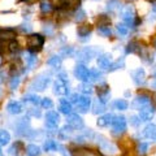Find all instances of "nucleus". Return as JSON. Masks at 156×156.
I'll return each instance as SVG.
<instances>
[{
    "instance_id": "1",
    "label": "nucleus",
    "mask_w": 156,
    "mask_h": 156,
    "mask_svg": "<svg viewBox=\"0 0 156 156\" xmlns=\"http://www.w3.org/2000/svg\"><path fill=\"white\" fill-rule=\"evenodd\" d=\"M51 83V73L43 72L38 74L30 83V90L33 91H44L47 86Z\"/></svg>"
},
{
    "instance_id": "2",
    "label": "nucleus",
    "mask_w": 156,
    "mask_h": 156,
    "mask_svg": "<svg viewBox=\"0 0 156 156\" xmlns=\"http://www.w3.org/2000/svg\"><path fill=\"white\" fill-rule=\"evenodd\" d=\"M101 53V50L99 47H85L80 50L76 56H77V60L81 61V62H89L91 61L94 57H96L98 55H100Z\"/></svg>"
},
{
    "instance_id": "3",
    "label": "nucleus",
    "mask_w": 156,
    "mask_h": 156,
    "mask_svg": "<svg viewBox=\"0 0 156 156\" xmlns=\"http://www.w3.org/2000/svg\"><path fill=\"white\" fill-rule=\"evenodd\" d=\"M96 139H98V146H99V150L104 155H108V156L116 155L117 148H116V146L112 142H109L108 139L104 138V136H101V135H98Z\"/></svg>"
},
{
    "instance_id": "4",
    "label": "nucleus",
    "mask_w": 156,
    "mask_h": 156,
    "mask_svg": "<svg viewBox=\"0 0 156 156\" xmlns=\"http://www.w3.org/2000/svg\"><path fill=\"white\" fill-rule=\"evenodd\" d=\"M26 44L31 53L39 51L43 47V44H44V37L41 35V34H31L26 39Z\"/></svg>"
},
{
    "instance_id": "5",
    "label": "nucleus",
    "mask_w": 156,
    "mask_h": 156,
    "mask_svg": "<svg viewBox=\"0 0 156 156\" xmlns=\"http://www.w3.org/2000/svg\"><path fill=\"white\" fill-rule=\"evenodd\" d=\"M16 134L17 135H30L33 130L30 128V120L29 117H21L16 122Z\"/></svg>"
},
{
    "instance_id": "6",
    "label": "nucleus",
    "mask_w": 156,
    "mask_h": 156,
    "mask_svg": "<svg viewBox=\"0 0 156 156\" xmlns=\"http://www.w3.org/2000/svg\"><path fill=\"white\" fill-rule=\"evenodd\" d=\"M53 92L61 96L69 94V83H68V81L57 77V80L53 83Z\"/></svg>"
},
{
    "instance_id": "7",
    "label": "nucleus",
    "mask_w": 156,
    "mask_h": 156,
    "mask_svg": "<svg viewBox=\"0 0 156 156\" xmlns=\"http://www.w3.org/2000/svg\"><path fill=\"white\" fill-rule=\"evenodd\" d=\"M121 17H122V21L125 22L126 26H133L134 27V20H135V12L133 7H126L122 9L121 12Z\"/></svg>"
},
{
    "instance_id": "8",
    "label": "nucleus",
    "mask_w": 156,
    "mask_h": 156,
    "mask_svg": "<svg viewBox=\"0 0 156 156\" xmlns=\"http://www.w3.org/2000/svg\"><path fill=\"white\" fill-rule=\"evenodd\" d=\"M112 128H113V133L115 134H122L126 130V119L124 116H117L113 119L112 122Z\"/></svg>"
},
{
    "instance_id": "9",
    "label": "nucleus",
    "mask_w": 156,
    "mask_h": 156,
    "mask_svg": "<svg viewBox=\"0 0 156 156\" xmlns=\"http://www.w3.org/2000/svg\"><path fill=\"white\" fill-rule=\"evenodd\" d=\"M66 124L70 126L72 129H76V130H81V129H83V120L81 119L78 115H69L66 117Z\"/></svg>"
},
{
    "instance_id": "10",
    "label": "nucleus",
    "mask_w": 156,
    "mask_h": 156,
    "mask_svg": "<svg viewBox=\"0 0 156 156\" xmlns=\"http://www.w3.org/2000/svg\"><path fill=\"white\" fill-rule=\"evenodd\" d=\"M89 74H90V70L83 65V64H77L74 68V76L77 80H80L82 82H87L89 80Z\"/></svg>"
},
{
    "instance_id": "11",
    "label": "nucleus",
    "mask_w": 156,
    "mask_h": 156,
    "mask_svg": "<svg viewBox=\"0 0 156 156\" xmlns=\"http://www.w3.org/2000/svg\"><path fill=\"white\" fill-rule=\"evenodd\" d=\"M77 105V109L82 112V113H86L87 111L90 109V105H91V100L89 99V96L86 95H80V98L77 99V101L74 103Z\"/></svg>"
},
{
    "instance_id": "12",
    "label": "nucleus",
    "mask_w": 156,
    "mask_h": 156,
    "mask_svg": "<svg viewBox=\"0 0 156 156\" xmlns=\"http://www.w3.org/2000/svg\"><path fill=\"white\" fill-rule=\"evenodd\" d=\"M60 122V116H58L57 112L55 111H50L46 115V125L48 126L50 129H55L56 126Z\"/></svg>"
},
{
    "instance_id": "13",
    "label": "nucleus",
    "mask_w": 156,
    "mask_h": 156,
    "mask_svg": "<svg viewBox=\"0 0 156 156\" xmlns=\"http://www.w3.org/2000/svg\"><path fill=\"white\" fill-rule=\"evenodd\" d=\"M111 64H112V56L109 53H101V55H99V57H98V66L101 70H108Z\"/></svg>"
},
{
    "instance_id": "14",
    "label": "nucleus",
    "mask_w": 156,
    "mask_h": 156,
    "mask_svg": "<svg viewBox=\"0 0 156 156\" xmlns=\"http://www.w3.org/2000/svg\"><path fill=\"white\" fill-rule=\"evenodd\" d=\"M131 77H133V81H134L135 85H138V86L144 85V82H146V72H144L143 68H138V69L133 70L131 72Z\"/></svg>"
},
{
    "instance_id": "15",
    "label": "nucleus",
    "mask_w": 156,
    "mask_h": 156,
    "mask_svg": "<svg viewBox=\"0 0 156 156\" xmlns=\"http://www.w3.org/2000/svg\"><path fill=\"white\" fill-rule=\"evenodd\" d=\"M139 119L140 121H150L151 119H152V116L155 115V108L151 104L143 107V108L139 109Z\"/></svg>"
},
{
    "instance_id": "16",
    "label": "nucleus",
    "mask_w": 156,
    "mask_h": 156,
    "mask_svg": "<svg viewBox=\"0 0 156 156\" xmlns=\"http://www.w3.org/2000/svg\"><path fill=\"white\" fill-rule=\"evenodd\" d=\"M150 103H151V99L147 95H138L133 100V104H131V107L135 108V109H140V108H143V107L148 105Z\"/></svg>"
},
{
    "instance_id": "17",
    "label": "nucleus",
    "mask_w": 156,
    "mask_h": 156,
    "mask_svg": "<svg viewBox=\"0 0 156 156\" xmlns=\"http://www.w3.org/2000/svg\"><path fill=\"white\" fill-rule=\"evenodd\" d=\"M16 39V31L12 29H0V41L12 42Z\"/></svg>"
},
{
    "instance_id": "18",
    "label": "nucleus",
    "mask_w": 156,
    "mask_h": 156,
    "mask_svg": "<svg viewBox=\"0 0 156 156\" xmlns=\"http://www.w3.org/2000/svg\"><path fill=\"white\" fill-rule=\"evenodd\" d=\"M90 34H91V26L90 25H83V26H80V29H78V39H80L81 42L89 41Z\"/></svg>"
},
{
    "instance_id": "19",
    "label": "nucleus",
    "mask_w": 156,
    "mask_h": 156,
    "mask_svg": "<svg viewBox=\"0 0 156 156\" xmlns=\"http://www.w3.org/2000/svg\"><path fill=\"white\" fill-rule=\"evenodd\" d=\"M7 111L11 115H20L22 112V104L20 101H9L7 105Z\"/></svg>"
},
{
    "instance_id": "20",
    "label": "nucleus",
    "mask_w": 156,
    "mask_h": 156,
    "mask_svg": "<svg viewBox=\"0 0 156 156\" xmlns=\"http://www.w3.org/2000/svg\"><path fill=\"white\" fill-rule=\"evenodd\" d=\"M80 2L81 0H58V4L57 5L60 8H64V9H72V8H78L80 5Z\"/></svg>"
},
{
    "instance_id": "21",
    "label": "nucleus",
    "mask_w": 156,
    "mask_h": 156,
    "mask_svg": "<svg viewBox=\"0 0 156 156\" xmlns=\"http://www.w3.org/2000/svg\"><path fill=\"white\" fill-rule=\"evenodd\" d=\"M113 119H115V116L112 115V113H107L104 116L99 117V120H98V125H99L100 128L109 126V125H112V122H113Z\"/></svg>"
},
{
    "instance_id": "22",
    "label": "nucleus",
    "mask_w": 156,
    "mask_h": 156,
    "mask_svg": "<svg viewBox=\"0 0 156 156\" xmlns=\"http://www.w3.org/2000/svg\"><path fill=\"white\" fill-rule=\"evenodd\" d=\"M143 135H144L147 139L156 140V125L150 124V125L146 126L144 130H143Z\"/></svg>"
},
{
    "instance_id": "23",
    "label": "nucleus",
    "mask_w": 156,
    "mask_h": 156,
    "mask_svg": "<svg viewBox=\"0 0 156 156\" xmlns=\"http://www.w3.org/2000/svg\"><path fill=\"white\" fill-rule=\"evenodd\" d=\"M72 134H73V129L70 128L69 125H65V126H62V128L58 130V138L60 139H64V140H66V139H69L70 136H72Z\"/></svg>"
},
{
    "instance_id": "24",
    "label": "nucleus",
    "mask_w": 156,
    "mask_h": 156,
    "mask_svg": "<svg viewBox=\"0 0 156 156\" xmlns=\"http://www.w3.org/2000/svg\"><path fill=\"white\" fill-rule=\"evenodd\" d=\"M58 109L64 115H70L72 113V103L68 101L66 99H60V107H58Z\"/></svg>"
},
{
    "instance_id": "25",
    "label": "nucleus",
    "mask_w": 156,
    "mask_h": 156,
    "mask_svg": "<svg viewBox=\"0 0 156 156\" xmlns=\"http://www.w3.org/2000/svg\"><path fill=\"white\" fill-rule=\"evenodd\" d=\"M107 9L109 12H115V11H121L122 9V4H121L120 0H109L107 3Z\"/></svg>"
},
{
    "instance_id": "26",
    "label": "nucleus",
    "mask_w": 156,
    "mask_h": 156,
    "mask_svg": "<svg viewBox=\"0 0 156 156\" xmlns=\"http://www.w3.org/2000/svg\"><path fill=\"white\" fill-rule=\"evenodd\" d=\"M61 62H62V58L58 56V55H52L50 58H48L47 64L52 66V68H56V69H58V68L61 66Z\"/></svg>"
},
{
    "instance_id": "27",
    "label": "nucleus",
    "mask_w": 156,
    "mask_h": 156,
    "mask_svg": "<svg viewBox=\"0 0 156 156\" xmlns=\"http://www.w3.org/2000/svg\"><path fill=\"white\" fill-rule=\"evenodd\" d=\"M9 142H11V134L7 130H0V147L7 146Z\"/></svg>"
},
{
    "instance_id": "28",
    "label": "nucleus",
    "mask_w": 156,
    "mask_h": 156,
    "mask_svg": "<svg viewBox=\"0 0 156 156\" xmlns=\"http://www.w3.org/2000/svg\"><path fill=\"white\" fill-rule=\"evenodd\" d=\"M26 155L27 156H39L41 155V148L37 144H29L26 147Z\"/></svg>"
},
{
    "instance_id": "29",
    "label": "nucleus",
    "mask_w": 156,
    "mask_h": 156,
    "mask_svg": "<svg viewBox=\"0 0 156 156\" xmlns=\"http://www.w3.org/2000/svg\"><path fill=\"white\" fill-rule=\"evenodd\" d=\"M38 62V57L35 53H30L27 57H26V64H27V70H31L34 66L37 65Z\"/></svg>"
},
{
    "instance_id": "30",
    "label": "nucleus",
    "mask_w": 156,
    "mask_h": 156,
    "mask_svg": "<svg viewBox=\"0 0 156 156\" xmlns=\"http://www.w3.org/2000/svg\"><path fill=\"white\" fill-rule=\"evenodd\" d=\"M92 112H94L95 115H99V113H103V112L105 111V104L104 103H101V101L99 99H96L94 101V107H92Z\"/></svg>"
},
{
    "instance_id": "31",
    "label": "nucleus",
    "mask_w": 156,
    "mask_h": 156,
    "mask_svg": "<svg viewBox=\"0 0 156 156\" xmlns=\"http://www.w3.org/2000/svg\"><path fill=\"white\" fill-rule=\"evenodd\" d=\"M23 101H25V103H31V104H39L41 103V99H39V96L35 94H27L23 96Z\"/></svg>"
},
{
    "instance_id": "32",
    "label": "nucleus",
    "mask_w": 156,
    "mask_h": 156,
    "mask_svg": "<svg viewBox=\"0 0 156 156\" xmlns=\"http://www.w3.org/2000/svg\"><path fill=\"white\" fill-rule=\"evenodd\" d=\"M100 78H101V72H99L98 69H92L90 70L87 82H98V81H100Z\"/></svg>"
},
{
    "instance_id": "33",
    "label": "nucleus",
    "mask_w": 156,
    "mask_h": 156,
    "mask_svg": "<svg viewBox=\"0 0 156 156\" xmlns=\"http://www.w3.org/2000/svg\"><path fill=\"white\" fill-rule=\"evenodd\" d=\"M124 66H125V60H124L122 57H121V58H119L117 61L112 62L108 70H109V72H115V70H117V69H122Z\"/></svg>"
},
{
    "instance_id": "34",
    "label": "nucleus",
    "mask_w": 156,
    "mask_h": 156,
    "mask_svg": "<svg viewBox=\"0 0 156 156\" xmlns=\"http://www.w3.org/2000/svg\"><path fill=\"white\" fill-rule=\"evenodd\" d=\"M80 91L87 96V95H91L92 92H94V89H92V86L89 83V82H83V83L80 86Z\"/></svg>"
},
{
    "instance_id": "35",
    "label": "nucleus",
    "mask_w": 156,
    "mask_h": 156,
    "mask_svg": "<svg viewBox=\"0 0 156 156\" xmlns=\"http://www.w3.org/2000/svg\"><path fill=\"white\" fill-rule=\"evenodd\" d=\"M73 16H74V20L77 22H81V21H83V20L86 18V12L81 7H78L74 11V14H73Z\"/></svg>"
},
{
    "instance_id": "36",
    "label": "nucleus",
    "mask_w": 156,
    "mask_h": 156,
    "mask_svg": "<svg viewBox=\"0 0 156 156\" xmlns=\"http://www.w3.org/2000/svg\"><path fill=\"white\" fill-rule=\"evenodd\" d=\"M74 156H100L92 150H77L74 151Z\"/></svg>"
},
{
    "instance_id": "37",
    "label": "nucleus",
    "mask_w": 156,
    "mask_h": 156,
    "mask_svg": "<svg viewBox=\"0 0 156 156\" xmlns=\"http://www.w3.org/2000/svg\"><path fill=\"white\" fill-rule=\"evenodd\" d=\"M113 107L117 109V111H125V109H128V101L124 100V99H119V100H116L115 103H113Z\"/></svg>"
},
{
    "instance_id": "38",
    "label": "nucleus",
    "mask_w": 156,
    "mask_h": 156,
    "mask_svg": "<svg viewBox=\"0 0 156 156\" xmlns=\"http://www.w3.org/2000/svg\"><path fill=\"white\" fill-rule=\"evenodd\" d=\"M126 51L130 52V53H140V51H142V47H140V44H138V43L131 42V43H129L128 50H126Z\"/></svg>"
},
{
    "instance_id": "39",
    "label": "nucleus",
    "mask_w": 156,
    "mask_h": 156,
    "mask_svg": "<svg viewBox=\"0 0 156 156\" xmlns=\"http://www.w3.org/2000/svg\"><path fill=\"white\" fill-rule=\"evenodd\" d=\"M74 53V48L70 47V46H66V47H62L61 51H60V57H69Z\"/></svg>"
},
{
    "instance_id": "40",
    "label": "nucleus",
    "mask_w": 156,
    "mask_h": 156,
    "mask_svg": "<svg viewBox=\"0 0 156 156\" xmlns=\"http://www.w3.org/2000/svg\"><path fill=\"white\" fill-rule=\"evenodd\" d=\"M43 148H44V151H55L57 150V143L52 139H48L44 143V146H43Z\"/></svg>"
},
{
    "instance_id": "41",
    "label": "nucleus",
    "mask_w": 156,
    "mask_h": 156,
    "mask_svg": "<svg viewBox=\"0 0 156 156\" xmlns=\"http://www.w3.org/2000/svg\"><path fill=\"white\" fill-rule=\"evenodd\" d=\"M20 82H21V80H20V77H18V76L12 77L11 82H9V89H11L12 91H14V90H16L17 87L20 86Z\"/></svg>"
},
{
    "instance_id": "42",
    "label": "nucleus",
    "mask_w": 156,
    "mask_h": 156,
    "mask_svg": "<svg viewBox=\"0 0 156 156\" xmlns=\"http://www.w3.org/2000/svg\"><path fill=\"white\" fill-rule=\"evenodd\" d=\"M21 143L20 142H17V143H14L13 146H11V147L8 148V154L9 155H12V156H14V155H17L18 152H20V147H21Z\"/></svg>"
},
{
    "instance_id": "43",
    "label": "nucleus",
    "mask_w": 156,
    "mask_h": 156,
    "mask_svg": "<svg viewBox=\"0 0 156 156\" xmlns=\"http://www.w3.org/2000/svg\"><path fill=\"white\" fill-rule=\"evenodd\" d=\"M41 104L43 108H47V109H50L53 107V101L50 99V98H43V99L41 100Z\"/></svg>"
},
{
    "instance_id": "44",
    "label": "nucleus",
    "mask_w": 156,
    "mask_h": 156,
    "mask_svg": "<svg viewBox=\"0 0 156 156\" xmlns=\"http://www.w3.org/2000/svg\"><path fill=\"white\" fill-rule=\"evenodd\" d=\"M117 31H119L120 35H126V34L129 33V29L125 23H119V25H117Z\"/></svg>"
},
{
    "instance_id": "45",
    "label": "nucleus",
    "mask_w": 156,
    "mask_h": 156,
    "mask_svg": "<svg viewBox=\"0 0 156 156\" xmlns=\"http://www.w3.org/2000/svg\"><path fill=\"white\" fill-rule=\"evenodd\" d=\"M99 33L101 34V35H104V37H111L112 30H111L109 26H100L99 27Z\"/></svg>"
},
{
    "instance_id": "46",
    "label": "nucleus",
    "mask_w": 156,
    "mask_h": 156,
    "mask_svg": "<svg viewBox=\"0 0 156 156\" xmlns=\"http://www.w3.org/2000/svg\"><path fill=\"white\" fill-rule=\"evenodd\" d=\"M148 143H140L138 146V154L139 155H146L147 154V151H148Z\"/></svg>"
},
{
    "instance_id": "47",
    "label": "nucleus",
    "mask_w": 156,
    "mask_h": 156,
    "mask_svg": "<svg viewBox=\"0 0 156 156\" xmlns=\"http://www.w3.org/2000/svg\"><path fill=\"white\" fill-rule=\"evenodd\" d=\"M41 9H42L43 13H48V12H51L52 5H51L50 3H47V2H43V3L41 4Z\"/></svg>"
},
{
    "instance_id": "48",
    "label": "nucleus",
    "mask_w": 156,
    "mask_h": 156,
    "mask_svg": "<svg viewBox=\"0 0 156 156\" xmlns=\"http://www.w3.org/2000/svg\"><path fill=\"white\" fill-rule=\"evenodd\" d=\"M140 122H142V121H140L139 117H136V116H131L130 117V124L133 126H139Z\"/></svg>"
},
{
    "instance_id": "49",
    "label": "nucleus",
    "mask_w": 156,
    "mask_h": 156,
    "mask_svg": "<svg viewBox=\"0 0 156 156\" xmlns=\"http://www.w3.org/2000/svg\"><path fill=\"white\" fill-rule=\"evenodd\" d=\"M20 29H21L23 33H30V31H31V25H30V22H23Z\"/></svg>"
},
{
    "instance_id": "50",
    "label": "nucleus",
    "mask_w": 156,
    "mask_h": 156,
    "mask_svg": "<svg viewBox=\"0 0 156 156\" xmlns=\"http://www.w3.org/2000/svg\"><path fill=\"white\" fill-rule=\"evenodd\" d=\"M44 33L47 34V35H52V34H53V26H52V23H48V26L47 25L44 26Z\"/></svg>"
},
{
    "instance_id": "51",
    "label": "nucleus",
    "mask_w": 156,
    "mask_h": 156,
    "mask_svg": "<svg viewBox=\"0 0 156 156\" xmlns=\"http://www.w3.org/2000/svg\"><path fill=\"white\" fill-rule=\"evenodd\" d=\"M29 113L33 115V116H35V117H41V109H38V108H31L30 111H29Z\"/></svg>"
},
{
    "instance_id": "52",
    "label": "nucleus",
    "mask_w": 156,
    "mask_h": 156,
    "mask_svg": "<svg viewBox=\"0 0 156 156\" xmlns=\"http://www.w3.org/2000/svg\"><path fill=\"white\" fill-rule=\"evenodd\" d=\"M148 21H150V22H155V21H156V14H155V13L150 14V17H148Z\"/></svg>"
},
{
    "instance_id": "53",
    "label": "nucleus",
    "mask_w": 156,
    "mask_h": 156,
    "mask_svg": "<svg viewBox=\"0 0 156 156\" xmlns=\"http://www.w3.org/2000/svg\"><path fill=\"white\" fill-rule=\"evenodd\" d=\"M4 77H5V73H4V72H0V83L5 81V80H4Z\"/></svg>"
},
{
    "instance_id": "54",
    "label": "nucleus",
    "mask_w": 156,
    "mask_h": 156,
    "mask_svg": "<svg viewBox=\"0 0 156 156\" xmlns=\"http://www.w3.org/2000/svg\"><path fill=\"white\" fill-rule=\"evenodd\" d=\"M151 86H152L154 89H156V73L154 74V81H152V83H151Z\"/></svg>"
},
{
    "instance_id": "55",
    "label": "nucleus",
    "mask_w": 156,
    "mask_h": 156,
    "mask_svg": "<svg viewBox=\"0 0 156 156\" xmlns=\"http://www.w3.org/2000/svg\"><path fill=\"white\" fill-rule=\"evenodd\" d=\"M152 13H155V14H156V2L152 4Z\"/></svg>"
},
{
    "instance_id": "56",
    "label": "nucleus",
    "mask_w": 156,
    "mask_h": 156,
    "mask_svg": "<svg viewBox=\"0 0 156 156\" xmlns=\"http://www.w3.org/2000/svg\"><path fill=\"white\" fill-rule=\"evenodd\" d=\"M0 156H4V155H3V152H2V150H0Z\"/></svg>"
},
{
    "instance_id": "57",
    "label": "nucleus",
    "mask_w": 156,
    "mask_h": 156,
    "mask_svg": "<svg viewBox=\"0 0 156 156\" xmlns=\"http://www.w3.org/2000/svg\"><path fill=\"white\" fill-rule=\"evenodd\" d=\"M2 94H3V91H2V89H0V96H2Z\"/></svg>"
},
{
    "instance_id": "58",
    "label": "nucleus",
    "mask_w": 156,
    "mask_h": 156,
    "mask_svg": "<svg viewBox=\"0 0 156 156\" xmlns=\"http://www.w3.org/2000/svg\"><path fill=\"white\" fill-rule=\"evenodd\" d=\"M154 46H155V47H156V39H155V43H154Z\"/></svg>"
}]
</instances>
